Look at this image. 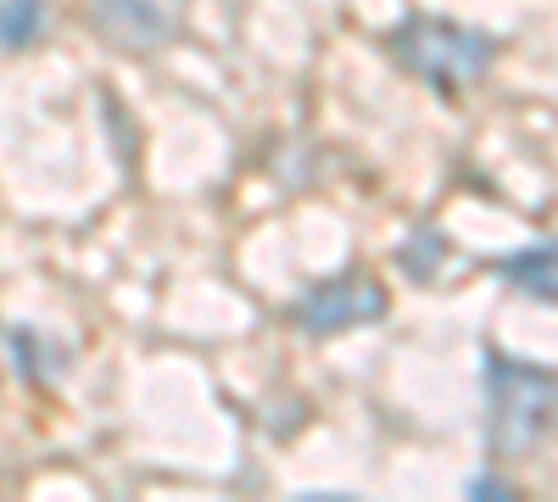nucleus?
I'll list each match as a JSON object with an SVG mask.
<instances>
[{"label":"nucleus","mask_w":558,"mask_h":502,"mask_svg":"<svg viewBox=\"0 0 558 502\" xmlns=\"http://www.w3.org/2000/svg\"><path fill=\"white\" fill-rule=\"evenodd\" d=\"M391 57L413 78H425L430 89H441V96H458V89H470L492 68L497 39L481 34V28L447 23V17H408L391 34Z\"/></svg>","instance_id":"obj_2"},{"label":"nucleus","mask_w":558,"mask_h":502,"mask_svg":"<svg viewBox=\"0 0 558 502\" xmlns=\"http://www.w3.org/2000/svg\"><path fill=\"white\" fill-rule=\"evenodd\" d=\"M497 273H502V280L514 285V291H525V296L558 302V246H553V241L525 246V252H514V257H502Z\"/></svg>","instance_id":"obj_5"},{"label":"nucleus","mask_w":558,"mask_h":502,"mask_svg":"<svg viewBox=\"0 0 558 502\" xmlns=\"http://www.w3.org/2000/svg\"><path fill=\"white\" fill-rule=\"evenodd\" d=\"M553 419H558V375L492 352L486 357V441L497 458L531 452Z\"/></svg>","instance_id":"obj_1"},{"label":"nucleus","mask_w":558,"mask_h":502,"mask_svg":"<svg viewBox=\"0 0 558 502\" xmlns=\"http://www.w3.org/2000/svg\"><path fill=\"white\" fill-rule=\"evenodd\" d=\"M470 497H508V486H502L497 475H475V480H470Z\"/></svg>","instance_id":"obj_7"},{"label":"nucleus","mask_w":558,"mask_h":502,"mask_svg":"<svg viewBox=\"0 0 558 502\" xmlns=\"http://www.w3.org/2000/svg\"><path fill=\"white\" fill-rule=\"evenodd\" d=\"M386 313V291L380 280H368V273H336V280L313 285L302 302H296V325L307 335H341V330H357V325H375Z\"/></svg>","instance_id":"obj_3"},{"label":"nucleus","mask_w":558,"mask_h":502,"mask_svg":"<svg viewBox=\"0 0 558 502\" xmlns=\"http://www.w3.org/2000/svg\"><path fill=\"white\" fill-rule=\"evenodd\" d=\"M45 34V0H0V45L7 51H28Z\"/></svg>","instance_id":"obj_6"},{"label":"nucleus","mask_w":558,"mask_h":502,"mask_svg":"<svg viewBox=\"0 0 558 502\" xmlns=\"http://www.w3.org/2000/svg\"><path fill=\"white\" fill-rule=\"evenodd\" d=\"M96 7V28L118 45V51H162L179 34V0H89Z\"/></svg>","instance_id":"obj_4"}]
</instances>
